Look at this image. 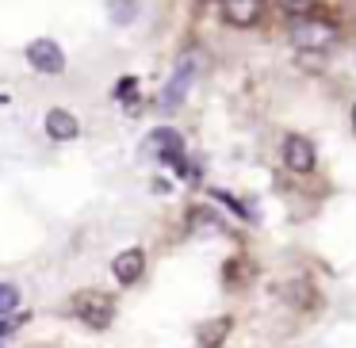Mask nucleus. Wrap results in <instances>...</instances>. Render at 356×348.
<instances>
[{"label":"nucleus","instance_id":"f257e3e1","mask_svg":"<svg viewBox=\"0 0 356 348\" xmlns=\"http://www.w3.org/2000/svg\"><path fill=\"white\" fill-rule=\"evenodd\" d=\"M291 42H295L299 50H322V54H325V50L337 42V27L325 24V19H314V16L307 12V16H299V19L291 24Z\"/></svg>","mask_w":356,"mask_h":348},{"label":"nucleus","instance_id":"f03ea898","mask_svg":"<svg viewBox=\"0 0 356 348\" xmlns=\"http://www.w3.org/2000/svg\"><path fill=\"white\" fill-rule=\"evenodd\" d=\"M73 314L85 325H92V329H108L111 317H115V306H111V299L104 291H81L73 299Z\"/></svg>","mask_w":356,"mask_h":348},{"label":"nucleus","instance_id":"7ed1b4c3","mask_svg":"<svg viewBox=\"0 0 356 348\" xmlns=\"http://www.w3.org/2000/svg\"><path fill=\"white\" fill-rule=\"evenodd\" d=\"M142 149L161 157V161H169V165H177V169L184 172V138H180L172 126H157V131L142 142Z\"/></svg>","mask_w":356,"mask_h":348},{"label":"nucleus","instance_id":"20e7f679","mask_svg":"<svg viewBox=\"0 0 356 348\" xmlns=\"http://www.w3.org/2000/svg\"><path fill=\"white\" fill-rule=\"evenodd\" d=\"M27 62H31V69L47 73V77H54V73L65 69V54L54 39H35L31 47H27Z\"/></svg>","mask_w":356,"mask_h":348},{"label":"nucleus","instance_id":"39448f33","mask_svg":"<svg viewBox=\"0 0 356 348\" xmlns=\"http://www.w3.org/2000/svg\"><path fill=\"white\" fill-rule=\"evenodd\" d=\"M195 62H200V54H195V50H188V54L177 62V73H172L169 88H165V108H177V103L184 100L188 85H192V77H195Z\"/></svg>","mask_w":356,"mask_h":348},{"label":"nucleus","instance_id":"423d86ee","mask_svg":"<svg viewBox=\"0 0 356 348\" xmlns=\"http://www.w3.org/2000/svg\"><path fill=\"white\" fill-rule=\"evenodd\" d=\"M284 165L291 172H310L314 169V146H310L302 134H291V138L284 142Z\"/></svg>","mask_w":356,"mask_h":348},{"label":"nucleus","instance_id":"0eeeda50","mask_svg":"<svg viewBox=\"0 0 356 348\" xmlns=\"http://www.w3.org/2000/svg\"><path fill=\"white\" fill-rule=\"evenodd\" d=\"M264 12V0H222V16L234 27H253Z\"/></svg>","mask_w":356,"mask_h":348},{"label":"nucleus","instance_id":"6e6552de","mask_svg":"<svg viewBox=\"0 0 356 348\" xmlns=\"http://www.w3.org/2000/svg\"><path fill=\"white\" fill-rule=\"evenodd\" d=\"M142 268H146V253H142V249H127V253H119L115 264H111V272H115V279H119L123 287L138 283Z\"/></svg>","mask_w":356,"mask_h":348},{"label":"nucleus","instance_id":"1a4fd4ad","mask_svg":"<svg viewBox=\"0 0 356 348\" xmlns=\"http://www.w3.org/2000/svg\"><path fill=\"white\" fill-rule=\"evenodd\" d=\"M77 131H81V123H77V115H73V111L54 108V111L47 115V134H50V138H58V142H73V138H77Z\"/></svg>","mask_w":356,"mask_h":348},{"label":"nucleus","instance_id":"9d476101","mask_svg":"<svg viewBox=\"0 0 356 348\" xmlns=\"http://www.w3.org/2000/svg\"><path fill=\"white\" fill-rule=\"evenodd\" d=\"M134 16H138V0H108V19L115 27L134 24Z\"/></svg>","mask_w":356,"mask_h":348},{"label":"nucleus","instance_id":"9b49d317","mask_svg":"<svg viewBox=\"0 0 356 348\" xmlns=\"http://www.w3.org/2000/svg\"><path fill=\"white\" fill-rule=\"evenodd\" d=\"M192 230H200V233H222L226 226H222V218H218L215 210L195 207V210H192Z\"/></svg>","mask_w":356,"mask_h":348},{"label":"nucleus","instance_id":"f8f14e48","mask_svg":"<svg viewBox=\"0 0 356 348\" xmlns=\"http://www.w3.org/2000/svg\"><path fill=\"white\" fill-rule=\"evenodd\" d=\"M16 306H19V291H16V283H0V317H8Z\"/></svg>","mask_w":356,"mask_h":348},{"label":"nucleus","instance_id":"ddd939ff","mask_svg":"<svg viewBox=\"0 0 356 348\" xmlns=\"http://www.w3.org/2000/svg\"><path fill=\"white\" fill-rule=\"evenodd\" d=\"M280 295H284V299H291V302H299V306H307V302L314 299V295H310V287L302 283V279H299V283H287V287H280Z\"/></svg>","mask_w":356,"mask_h":348},{"label":"nucleus","instance_id":"4468645a","mask_svg":"<svg viewBox=\"0 0 356 348\" xmlns=\"http://www.w3.org/2000/svg\"><path fill=\"white\" fill-rule=\"evenodd\" d=\"M230 329V322H218V325H207V329H200V345H218V340H222V333Z\"/></svg>","mask_w":356,"mask_h":348},{"label":"nucleus","instance_id":"2eb2a0df","mask_svg":"<svg viewBox=\"0 0 356 348\" xmlns=\"http://www.w3.org/2000/svg\"><path fill=\"white\" fill-rule=\"evenodd\" d=\"M115 100H134V77H127L115 85Z\"/></svg>","mask_w":356,"mask_h":348},{"label":"nucleus","instance_id":"dca6fc26","mask_svg":"<svg viewBox=\"0 0 356 348\" xmlns=\"http://www.w3.org/2000/svg\"><path fill=\"white\" fill-rule=\"evenodd\" d=\"M287 8H291V12H310L314 4H310V0H287Z\"/></svg>","mask_w":356,"mask_h":348},{"label":"nucleus","instance_id":"f3484780","mask_svg":"<svg viewBox=\"0 0 356 348\" xmlns=\"http://www.w3.org/2000/svg\"><path fill=\"white\" fill-rule=\"evenodd\" d=\"M8 333H12V325H8V322H0V340L8 337Z\"/></svg>","mask_w":356,"mask_h":348},{"label":"nucleus","instance_id":"a211bd4d","mask_svg":"<svg viewBox=\"0 0 356 348\" xmlns=\"http://www.w3.org/2000/svg\"><path fill=\"white\" fill-rule=\"evenodd\" d=\"M353 123H356V108H353Z\"/></svg>","mask_w":356,"mask_h":348}]
</instances>
